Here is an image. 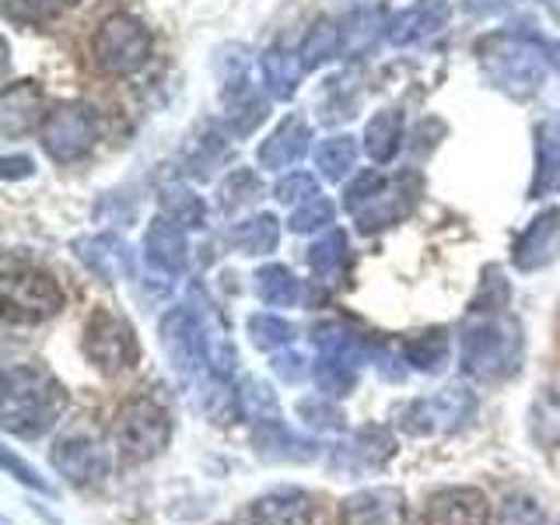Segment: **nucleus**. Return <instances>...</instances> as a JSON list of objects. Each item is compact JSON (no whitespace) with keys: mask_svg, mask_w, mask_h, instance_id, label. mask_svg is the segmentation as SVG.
Segmentation results:
<instances>
[{"mask_svg":"<svg viewBox=\"0 0 560 525\" xmlns=\"http://www.w3.org/2000/svg\"><path fill=\"white\" fill-rule=\"evenodd\" d=\"M67 407V393L57 378H49L39 368H8L4 378V428L11 434L35 438L52 428Z\"/></svg>","mask_w":560,"mask_h":525,"instance_id":"nucleus-1","label":"nucleus"},{"mask_svg":"<svg viewBox=\"0 0 560 525\" xmlns=\"http://www.w3.org/2000/svg\"><path fill=\"white\" fill-rule=\"evenodd\" d=\"M151 57V32L127 11L109 14L92 35V63L105 78H130Z\"/></svg>","mask_w":560,"mask_h":525,"instance_id":"nucleus-2","label":"nucleus"},{"mask_svg":"<svg viewBox=\"0 0 560 525\" xmlns=\"http://www.w3.org/2000/svg\"><path fill=\"white\" fill-rule=\"evenodd\" d=\"M172 420L154 399H127L113 417V442L127 459H154L168 445Z\"/></svg>","mask_w":560,"mask_h":525,"instance_id":"nucleus-3","label":"nucleus"},{"mask_svg":"<svg viewBox=\"0 0 560 525\" xmlns=\"http://www.w3.org/2000/svg\"><path fill=\"white\" fill-rule=\"evenodd\" d=\"M63 308V291L49 273L35 267H14L4 270V319L8 323H43L52 319Z\"/></svg>","mask_w":560,"mask_h":525,"instance_id":"nucleus-4","label":"nucleus"},{"mask_svg":"<svg viewBox=\"0 0 560 525\" xmlns=\"http://www.w3.org/2000/svg\"><path fill=\"white\" fill-rule=\"evenodd\" d=\"M480 57L487 74L494 78L501 88H508L512 95H525V92H536L547 67H542V57L533 43L515 39V35H494L480 46Z\"/></svg>","mask_w":560,"mask_h":525,"instance_id":"nucleus-5","label":"nucleus"},{"mask_svg":"<svg viewBox=\"0 0 560 525\" xmlns=\"http://www.w3.org/2000/svg\"><path fill=\"white\" fill-rule=\"evenodd\" d=\"M98 130V116L84 102H63L43 119V148L52 162L70 165L95 148Z\"/></svg>","mask_w":560,"mask_h":525,"instance_id":"nucleus-6","label":"nucleus"},{"mask_svg":"<svg viewBox=\"0 0 560 525\" xmlns=\"http://www.w3.org/2000/svg\"><path fill=\"white\" fill-rule=\"evenodd\" d=\"M84 354L102 372H122V368L140 361V347L133 340V329L119 315H113L109 308H95L84 326Z\"/></svg>","mask_w":560,"mask_h":525,"instance_id":"nucleus-7","label":"nucleus"},{"mask_svg":"<svg viewBox=\"0 0 560 525\" xmlns=\"http://www.w3.org/2000/svg\"><path fill=\"white\" fill-rule=\"evenodd\" d=\"M52 466L74 483H95L109 472V452H105L98 438L78 431L57 442V448H52Z\"/></svg>","mask_w":560,"mask_h":525,"instance_id":"nucleus-8","label":"nucleus"},{"mask_svg":"<svg viewBox=\"0 0 560 525\" xmlns=\"http://www.w3.org/2000/svg\"><path fill=\"white\" fill-rule=\"evenodd\" d=\"M490 504L477 487H448L428 498L424 525H487Z\"/></svg>","mask_w":560,"mask_h":525,"instance_id":"nucleus-9","label":"nucleus"},{"mask_svg":"<svg viewBox=\"0 0 560 525\" xmlns=\"http://www.w3.org/2000/svg\"><path fill=\"white\" fill-rule=\"evenodd\" d=\"M340 525H407V501L393 487H372L347 498Z\"/></svg>","mask_w":560,"mask_h":525,"instance_id":"nucleus-10","label":"nucleus"},{"mask_svg":"<svg viewBox=\"0 0 560 525\" xmlns=\"http://www.w3.org/2000/svg\"><path fill=\"white\" fill-rule=\"evenodd\" d=\"M518 340L504 337L501 326H477L463 340V364L472 375H501L508 361H515Z\"/></svg>","mask_w":560,"mask_h":525,"instance_id":"nucleus-11","label":"nucleus"},{"mask_svg":"<svg viewBox=\"0 0 560 525\" xmlns=\"http://www.w3.org/2000/svg\"><path fill=\"white\" fill-rule=\"evenodd\" d=\"M472 413V402L463 389H445L431 399H420L407 413V431L413 434H434V431H452L455 424Z\"/></svg>","mask_w":560,"mask_h":525,"instance_id":"nucleus-12","label":"nucleus"},{"mask_svg":"<svg viewBox=\"0 0 560 525\" xmlns=\"http://www.w3.org/2000/svg\"><path fill=\"white\" fill-rule=\"evenodd\" d=\"M43 119V92L32 81L4 88V98H0V130H4V137H22L32 127H39Z\"/></svg>","mask_w":560,"mask_h":525,"instance_id":"nucleus-13","label":"nucleus"},{"mask_svg":"<svg viewBox=\"0 0 560 525\" xmlns=\"http://www.w3.org/2000/svg\"><path fill=\"white\" fill-rule=\"evenodd\" d=\"M560 253V214L547 210L542 218L533 221V228H525V235L515 242V262L522 270H536L542 262H550Z\"/></svg>","mask_w":560,"mask_h":525,"instance_id":"nucleus-14","label":"nucleus"},{"mask_svg":"<svg viewBox=\"0 0 560 525\" xmlns=\"http://www.w3.org/2000/svg\"><path fill=\"white\" fill-rule=\"evenodd\" d=\"M253 525H312V501L302 490H277L253 504Z\"/></svg>","mask_w":560,"mask_h":525,"instance_id":"nucleus-15","label":"nucleus"},{"mask_svg":"<svg viewBox=\"0 0 560 525\" xmlns=\"http://www.w3.org/2000/svg\"><path fill=\"white\" fill-rule=\"evenodd\" d=\"M148 259L151 267L165 270V273H179L186 267V238H183V224H175L172 218H158L148 232Z\"/></svg>","mask_w":560,"mask_h":525,"instance_id":"nucleus-16","label":"nucleus"},{"mask_svg":"<svg viewBox=\"0 0 560 525\" xmlns=\"http://www.w3.org/2000/svg\"><path fill=\"white\" fill-rule=\"evenodd\" d=\"M308 137H312L308 127L298 116L284 119V122H280V130H273V137L259 151L262 168H288L291 162H298V158H302L305 148H308Z\"/></svg>","mask_w":560,"mask_h":525,"instance_id":"nucleus-17","label":"nucleus"},{"mask_svg":"<svg viewBox=\"0 0 560 525\" xmlns=\"http://www.w3.org/2000/svg\"><path fill=\"white\" fill-rule=\"evenodd\" d=\"M445 18H448L445 0H420V4H413L410 11H402L389 25V39L410 43V39H417V35H428L434 28H442Z\"/></svg>","mask_w":560,"mask_h":525,"instance_id":"nucleus-18","label":"nucleus"},{"mask_svg":"<svg viewBox=\"0 0 560 525\" xmlns=\"http://www.w3.org/2000/svg\"><path fill=\"white\" fill-rule=\"evenodd\" d=\"M399 137H402V116L396 109H385L378 113L364 130V151L375 158V162H389L399 148Z\"/></svg>","mask_w":560,"mask_h":525,"instance_id":"nucleus-19","label":"nucleus"},{"mask_svg":"<svg viewBox=\"0 0 560 525\" xmlns=\"http://www.w3.org/2000/svg\"><path fill=\"white\" fill-rule=\"evenodd\" d=\"M315 347L323 350V361H332V364H347V368H354L364 354V343L361 337H354V332H347L340 326H319L315 329Z\"/></svg>","mask_w":560,"mask_h":525,"instance_id":"nucleus-20","label":"nucleus"},{"mask_svg":"<svg viewBox=\"0 0 560 525\" xmlns=\"http://www.w3.org/2000/svg\"><path fill=\"white\" fill-rule=\"evenodd\" d=\"M228 242L235 245L238 253L245 256H262V253H273L277 245V221L273 218H256V221H245L238 224L232 235H228Z\"/></svg>","mask_w":560,"mask_h":525,"instance_id":"nucleus-21","label":"nucleus"},{"mask_svg":"<svg viewBox=\"0 0 560 525\" xmlns=\"http://www.w3.org/2000/svg\"><path fill=\"white\" fill-rule=\"evenodd\" d=\"M560 189V133L553 122L539 127V175H536V197L539 192Z\"/></svg>","mask_w":560,"mask_h":525,"instance_id":"nucleus-22","label":"nucleus"},{"mask_svg":"<svg viewBox=\"0 0 560 525\" xmlns=\"http://www.w3.org/2000/svg\"><path fill=\"white\" fill-rule=\"evenodd\" d=\"M262 78H267L270 92H273L277 98H288V95L294 92L298 78H302V67H298V63L291 60V52H284V49H270L267 57H262Z\"/></svg>","mask_w":560,"mask_h":525,"instance_id":"nucleus-23","label":"nucleus"},{"mask_svg":"<svg viewBox=\"0 0 560 525\" xmlns=\"http://www.w3.org/2000/svg\"><path fill=\"white\" fill-rule=\"evenodd\" d=\"M354 154L358 148L350 137H329L326 144H319V151H315V165L323 168L326 179H343L350 165H354Z\"/></svg>","mask_w":560,"mask_h":525,"instance_id":"nucleus-24","label":"nucleus"},{"mask_svg":"<svg viewBox=\"0 0 560 525\" xmlns=\"http://www.w3.org/2000/svg\"><path fill=\"white\" fill-rule=\"evenodd\" d=\"M98 245H102V253H95V245L92 242H81L78 245V256L88 262V267H95L98 273H105V277H119L122 270H127V249H122V242H116V238H95Z\"/></svg>","mask_w":560,"mask_h":525,"instance_id":"nucleus-25","label":"nucleus"},{"mask_svg":"<svg viewBox=\"0 0 560 525\" xmlns=\"http://www.w3.org/2000/svg\"><path fill=\"white\" fill-rule=\"evenodd\" d=\"M343 43V32L340 25H329V22H319L312 32H308V39L302 46V67H319L326 63L329 57H337V49Z\"/></svg>","mask_w":560,"mask_h":525,"instance_id":"nucleus-26","label":"nucleus"},{"mask_svg":"<svg viewBox=\"0 0 560 525\" xmlns=\"http://www.w3.org/2000/svg\"><path fill=\"white\" fill-rule=\"evenodd\" d=\"M256 294L267 305H291L298 298V280L284 267H267L256 273Z\"/></svg>","mask_w":560,"mask_h":525,"instance_id":"nucleus-27","label":"nucleus"},{"mask_svg":"<svg viewBox=\"0 0 560 525\" xmlns=\"http://www.w3.org/2000/svg\"><path fill=\"white\" fill-rule=\"evenodd\" d=\"M343 253H347V242L340 232H329L326 238H319L308 249V267L319 273V277H332L337 273V267L343 262Z\"/></svg>","mask_w":560,"mask_h":525,"instance_id":"nucleus-28","label":"nucleus"},{"mask_svg":"<svg viewBox=\"0 0 560 525\" xmlns=\"http://www.w3.org/2000/svg\"><path fill=\"white\" fill-rule=\"evenodd\" d=\"M78 0H4V8L11 18H22V22H49L60 11L74 8Z\"/></svg>","mask_w":560,"mask_h":525,"instance_id":"nucleus-29","label":"nucleus"},{"mask_svg":"<svg viewBox=\"0 0 560 525\" xmlns=\"http://www.w3.org/2000/svg\"><path fill=\"white\" fill-rule=\"evenodd\" d=\"M165 214L183 228H200L203 203H200V197H192L186 189H172V192H165Z\"/></svg>","mask_w":560,"mask_h":525,"instance_id":"nucleus-30","label":"nucleus"},{"mask_svg":"<svg viewBox=\"0 0 560 525\" xmlns=\"http://www.w3.org/2000/svg\"><path fill=\"white\" fill-rule=\"evenodd\" d=\"M533 434L536 442L553 445L560 442V396H542L539 407L533 410Z\"/></svg>","mask_w":560,"mask_h":525,"instance_id":"nucleus-31","label":"nucleus"},{"mask_svg":"<svg viewBox=\"0 0 560 525\" xmlns=\"http://www.w3.org/2000/svg\"><path fill=\"white\" fill-rule=\"evenodd\" d=\"M501 525H542V508L529 494H508L501 501Z\"/></svg>","mask_w":560,"mask_h":525,"instance_id":"nucleus-32","label":"nucleus"},{"mask_svg":"<svg viewBox=\"0 0 560 525\" xmlns=\"http://www.w3.org/2000/svg\"><path fill=\"white\" fill-rule=\"evenodd\" d=\"M249 332L262 350H273V347H284L294 329L284 319H277V315H253Z\"/></svg>","mask_w":560,"mask_h":525,"instance_id":"nucleus-33","label":"nucleus"},{"mask_svg":"<svg viewBox=\"0 0 560 525\" xmlns=\"http://www.w3.org/2000/svg\"><path fill=\"white\" fill-rule=\"evenodd\" d=\"M329 221H332V207H329V200L312 197V200H305L302 210H294V214H291V232H315V228H323V224H329Z\"/></svg>","mask_w":560,"mask_h":525,"instance_id":"nucleus-34","label":"nucleus"},{"mask_svg":"<svg viewBox=\"0 0 560 525\" xmlns=\"http://www.w3.org/2000/svg\"><path fill=\"white\" fill-rule=\"evenodd\" d=\"M445 350H448V340H445V332H428V337H420L407 347V354L417 368H434L438 361L445 358Z\"/></svg>","mask_w":560,"mask_h":525,"instance_id":"nucleus-35","label":"nucleus"},{"mask_svg":"<svg viewBox=\"0 0 560 525\" xmlns=\"http://www.w3.org/2000/svg\"><path fill=\"white\" fill-rule=\"evenodd\" d=\"M315 378H319L323 393H329V396H343L350 385H354L350 368L347 364H332V361H319V368H315Z\"/></svg>","mask_w":560,"mask_h":525,"instance_id":"nucleus-36","label":"nucleus"},{"mask_svg":"<svg viewBox=\"0 0 560 525\" xmlns=\"http://www.w3.org/2000/svg\"><path fill=\"white\" fill-rule=\"evenodd\" d=\"M312 197H319L315 192V179L312 175H288V179H280L277 183V200H284V203H294V200H312Z\"/></svg>","mask_w":560,"mask_h":525,"instance_id":"nucleus-37","label":"nucleus"},{"mask_svg":"<svg viewBox=\"0 0 560 525\" xmlns=\"http://www.w3.org/2000/svg\"><path fill=\"white\" fill-rule=\"evenodd\" d=\"M302 417H319L315 420V428H340V413L329 410V407H319V402H302Z\"/></svg>","mask_w":560,"mask_h":525,"instance_id":"nucleus-38","label":"nucleus"},{"mask_svg":"<svg viewBox=\"0 0 560 525\" xmlns=\"http://www.w3.org/2000/svg\"><path fill=\"white\" fill-rule=\"evenodd\" d=\"M277 375H284L288 382H294V378H302L305 375V368H302V358H298V354H284V358H280L277 354Z\"/></svg>","mask_w":560,"mask_h":525,"instance_id":"nucleus-39","label":"nucleus"},{"mask_svg":"<svg viewBox=\"0 0 560 525\" xmlns=\"http://www.w3.org/2000/svg\"><path fill=\"white\" fill-rule=\"evenodd\" d=\"M8 165V179H14V175H28L32 172V162L28 158H4Z\"/></svg>","mask_w":560,"mask_h":525,"instance_id":"nucleus-40","label":"nucleus"}]
</instances>
